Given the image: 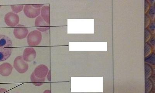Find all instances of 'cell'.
I'll list each match as a JSON object with an SVG mask.
<instances>
[{"label":"cell","mask_w":155,"mask_h":93,"mask_svg":"<svg viewBox=\"0 0 155 93\" xmlns=\"http://www.w3.org/2000/svg\"><path fill=\"white\" fill-rule=\"evenodd\" d=\"M150 7V4L147 1H145V14L147 13Z\"/></svg>","instance_id":"22"},{"label":"cell","mask_w":155,"mask_h":93,"mask_svg":"<svg viewBox=\"0 0 155 93\" xmlns=\"http://www.w3.org/2000/svg\"><path fill=\"white\" fill-rule=\"evenodd\" d=\"M148 12V13L147 15L150 17L151 20H152V21L154 20L155 12V7L153 5L150 6V9H149Z\"/></svg>","instance_id":"17"},{"label":"cell","mask_w":155,"mask_h":93,"mask_svg":"<svg viewBox=\"0 0 155 93\" xmlns=\"http://www.w3.org/2000/svg\"><path fill=\"white\" fill-rule=\"evenodd\" d=\"M12 40L8 36L0 35V62L7 60L12 55Z\"/></svg>","instance_id":"1"},{"label":"cell","mask_w":155,"mask_h":93,"mask_svg":"<svg viewBox=\"0 0 155 93\" xmlns=\"http://www.w3.org/2000/svg\"><path fill=\"white\" fill-rule=\"evenodd\" d=\"M148 44H150V45L151 46H153V47H154L155 46V38L154 37H151V38H150V40L148 42H147Z\"/></svg>","instance_id":"23"},{"label":"cell","mask_w":155,"mask_h":93,"mask_svg":"<svg viewBox=\"0 0 155 93\" xmlns=\"http://www.w3.org/2000/svg\"><path fill=\"white\" fill-rule=\"evenodd\" d=\"M44 5H31L33 7L35 8H37V9H38V8H42L43 6H44Z\"/></svg>","instance_id":"24"},{"label":"cell","mask_w":155,"mask_h":93,"mask_svg":"<svg viewBox=\"0 0 155 93\" xmlns=\"http://www.w3.org/2000/svg\"><path fill=\"white\" fill-rule=\"evenodd\" d=\"M12 10L15 13H19L23 9L24 5H12L11 6Z\"/></svg>","instance_id":"15"},{"label":"cell","mask_w":155,"mask_h":93,"mask_svg":"<svg viewBox=\"0 0 155 93\" xmlns=\"http://www.w3.org/2000/svg\"><path fill=\"white\" fill-rule=\"evenodd\" d=\"M37 53L33 48H27L24 50L23 52V59L27 62H31L36 58Z\"/></svg>","instance_id":"7"},{"label":"cell","mask_w":155,"mask_h":93,"mask_svg":"<svg viewBox=\"0 0 155 93\" xmlns=\"http://www.w3.org/2000/svg\"><path fill=\"white\" fill-rule=\"evenodd\" d=\"M13 66L19 73L23 74L28 70L29 66L27 62L24 60L22 55L16 57L14 61Z\"/></svg>","instance_id":"3"},{"label":"cell","mask_w":155,"mask_h":93,"mask_svg":"<svg viewBox=\"0 0 155 93\" xmlns=\"http://www.w3.org/2000/svg\"><path fill=\"white\" fill-rule=\"evenodd\" d=\"M153 82L150 79H146L145 81V91L147 92H149L153 88Z\"/></svg>","instance_id":"16"},{"label":"cell","mask_w":155,"mask_h":93,"mask_svg":"<svg viewBox=\"0 0 155 93\" xmlns=\"http://www.w3.org/2000/svg\"><path fill=\"white\" fill-rule=\"evenodd\" d=\"M45 78H38L35 75L34 72L31 73L30 76V80L34 85L37 87L42 85L45 81Z\"/></svg>","instance_id":"12"},{"label":"cell","mask_w":155,"mask_h":93,"mask_svg":"<svg viewBox=\"0 0 155 93\" xmlns=\"http://www.w3.org/2000/svg\"><path fill=\"white\" fill-rule=\"evenodd\" d=\"M25 15L29 18L34 19L38 17L41 14V8H35L31 5H26L23 9Z\"/></svg>","instance_id":"6"},{"label":"cell","mask_w":155,"mask_h":93,"mask_svg":"<svg viewBox=\"0 0 155 93\" xmlns=\"http://www.w3.org/2000/svg\"><path fill=\"white\" fill-rule=\"evenodd\" d=\"M48 76H47V78H48V80L49 81H51V70H49L48 71V74L47 75Z\"/></svg>","instance_id":"26"},{"label":"cell","mask_w":155,"mask_h":93,"mask_svg":"<svg viewBox=\"0 0 155 93\" xmlns=\"http://www.w3.org/2000/svg\"><path fill=\"white\" fill-rule=\"evenodd\" d=\"M148 30L152 34H154L155 33V23L154 21H151L150 25L149 26Z\"/></svg>","instance_id":"20"},{"label":"cell","mask_w":155,"mask_h":93,"mask_svg":"<svg viewBox=\"0 0 155 93\" xmlns=\"http://www.w3.org/2000/svg\"><path fill=\"white\" fill-rule=\"evenodd\" d=\"M42 39L41 32L37 30H34L29 33L27 36L28 44L29 46H37L39 45Z\"/></svg>","instance_id":"2"},{"label":"cell","mask_w":155,"mask_h":93,"mask_svg":"<svg viewBox=\"0 0 155 93\" xmlns=\"http://www.w3.org/2000/svg\"><path fill=\"white\" fill-rule=\"evenodd\" d=\"M49 71L48 68L46 65H40L35 69L34 71L35 75L38 78H45Z\"/></svg>","instance_id":"8"},{"label":"cell","mask_w":155,"mask_h":93,"mask_svg":"<svg viewBox=\"0 0 155 93\" xmlns=\"http://www.w3.org/2000/svg\"></svg>","instance_id":"29"},{"label":"cell","mask_w":155,"mask_h":93,"mask_svg":"<svg viewBox=\"0 0 155 93\" xmlns=\"http://www.w3.org/2000/svg\"><path fill=\"white\" fill-rule=\"evenodd\" d=\"M1 5H0V8H1Z\"/></svg>","instance_id":"28"},{"label":"cell","mask_w":155,"mask_h":93,"mask_svg":"<svg viewBox=\"0 0 155 93\" xmlns=\"http://www.w3.org/2000/svg\"><path fill=\"white\" fill-rule=\"evenodd\" d=\"M43 93H51V91L49 90H46L44 91Z\"/></svg>","instance_id":"27"},{"label":"cell","mask_w":155,"mask_h":93,"mask_svg":"<svg viewBox=\"0 0 155 93\" xmlns=\"http://www.w3.org/2000/svg\"><path fill=\"white\" fill-rule=\"evenodd\" d=\"M41 17L47 24H50V6L44 5L41 9Z\"/></svg>","instance_id":"11"},{"label":"cell","mask_w":155,"mask_h":93,"mask_svg":"<svg viewBox=\"0 0 155 93\" xmlns=\"http://www.w3.org/2000/svg\"><path fill=\"white\" fill-rule=\"evenodd\" d=\"M13 34L18 39H23L26 38L28 35V30L23 25H18L14 29Z\"/></svg>","instance_id":"5"},{"label":"cell","mask_w":155,"mask_h":93,"mask_svg":"<svg viewBox=\"0 0 155 93\" xmlns=\"http://www.w3.org/2000/svg\"><path fill=\"white\" fill-rule=\"evenodd\" d=\"M144 48V55L145 57L146 58L151 54L153 48L148 43H145Z\"/></svg>","instance_id":"14"},{"label":"cell","mask_w":155,"mask_h":93,"mask_svg":"<svg viewBox=\"0 0 155 93\" xmlns=\"http://www.w3.org/2000/svg\"><path fill=\"white\" fill-rule=\"evenodd\" d=\"M5 24L9 27H16L19 22L18 15L12 12H8L5 15Z\"/></svg>","instance_id":"4"},{"label":"cell","mask_w":155,"mask_h":93,"mask_svg":"<svg viewBox=\"0 0 155 93\" xmlns=\"http://www.w3.org/2000/svg\"><path fill=\"white\" fill-rule=\"evenodd\" d=\"M152 37V34L147 28H145V42L147 43Z\"/></svg>","instance_id":"19"},{"label":"cell","mask_w":155,"mask_h":93,"mask_svg":"<svg viewBox=\"0 0 155 93\" xmlns=\"http://www.w3.org/2000/svg\"><path fill=\"white\" fill-rule=\"evenodd\" d=\"M35 25L38 31L43 32L48 31L50 28V25L47 24L41 16H38L35 19Z\"/></svg>","instance_id":"9"},{"label":"cell","mask_w":155,"mask_h":93,"mask_svg":"<svg viewBox=\"0 0 155 93\" xmlns=\"http://www.w3.org/2000/svg\"><path fill=\"white\" fill-rule=\"evenodd\" d=\"M153 73V69L149 65L145 64V79H147L150 77Z\"/></svg>","instance_id":"13"},{"label":"cell","mask_w":155,"mask_h":93,"mask_svg":"<svg viewBox=\"0 0 155 93\" xmlns=\"http://www.w3.org/2000/svg\"><path fill=\"white\" fill-rule=\"evenodd\" d=\"M13 70V67L8 62H5L0 65V75L3 76L10 75Z\"/></svg>","instance_id":"10"},{"label":"cell","mask_w":155,"mask_h":93,"mask_svg":"<svg viewBox=\"0 0 155 93\" xmlns=\"http://www.w3.org/2000/svg\"><path fill=\"white\" fill-rule=\"evenodd\" d=\"M154 54H150L145 58V61L151 64H154Z\"/></svg>","instance_id":"18"},{"label":"cell","mask_w":155,"mask_h":93,"mask_svg":"<svg viewBox=\"0 0 155 93\" xmlns=\"http://www.w3.org/2000/svg\"><path fill=\"white\" fill-rule=\"evenodd\" d=\"M151 22V19L147 14H145V28H147Z\"/></svg>","instance_id":"21"},{"label":"cell","mask_w":155,"mask_h":93,"mask_svg":"<svg viewBox=\"0 0 155 93\" xmlns=\"http://www.w3.org/2000/svg\"><path fill=\"white\" fill-rule=\"evenodd\" d=\"M0 93H9L6 89L4 88H0Z\"/></svg>","instance_id":"25"}]
</instances>
